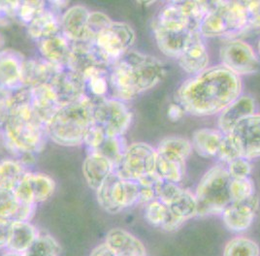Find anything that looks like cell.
<instances>
[{
  "mask_svg": "<svg viewBox=\"0 0 260 256\" xmlns=\"http://www.w3.org/2000/svg\"><path fill=\"white\" fill-rule=\"evenodd\" d=\"M242 90L240 77L219 64L185 80L177 90L176 101L187 114L209 117L219 115L242 95Z\"/></svg>",
  "mask_w": 260,
  "mask_h": 256,
  "instance_id": "obj_1",
  "label": "cell"
},
{
  "mask_svg": "<svg viewBox=\"0 0 260 256\" xmlns=\"http://www.w3.org/2000/svg\"><path fill=\"white\" fill-rule=\"evenodd\" d=\"M212 7L207 1H172L158 11L152 30L159 51L178 58L199 33L200 24Z\"/></svg>",
  "mask_w": 260,
  "mask_h": 256,
  "instance_id": "obj_2",
  "label": "cell"
},
{
  "mask_svg": "<svg viewBox=\"0 0 260 256\" xmlns=\"http://www.w3.org/2000/svg\"><path fill=\"white\" fill-rule=\"evenodd\" d=\"M165 73L160 59L130 50L109 68L110 98L130 101L158 85Z\"/></svg>",
  "mask_w": 260,
  "mask_h": 256,
  "instance_id": "obj_3",
  "label": "cell"
},
{
  "mask_svg": "<svg viewBox=\"0 0 260 256\" xmlns=\"http://www.w3.org/2000/svg\"><path fill=\"white\" fill-rule=\"evenodd\" d=\"M12 109L1 133L6 146L18 154L42 150L48 138L46 125L30 106V88L22 86L9 92Z\"/></svg>",
  "mask_w": 260,
  "mask_h": 256,
  "instance_id": "obj_4",
  "label": "cell"
},
{
  "mask_svg": "<svg viewBox=\"0 0 260 256\" xmlns=\"http://www.w3.org/2000/svg\"><path fill=\"white\" fill-rule=\"evenodd\" d=\"M94 103L86 96L62 105L46 124L48 138L63 147L83 145L89 128L93 124Z\"/></svg>",
  "mask_w": 260,
  "mask_h": 256,
  "instance_id": "obj_5",
  "label": "cell"
},
{
  "mask_svg": "<svg viewBox=\"0 0 260 256\" xmlns=\"http://www.w3.org/2000/svg\"><path fill=\"white\" fill-rule=\"evenodd\" d=\"M248 31L246 1H212V7L200 24L202 37H236Z\"/></svg>",
  "mask_w": 260,
  "mask_h": 256,
  "instance_id": "obj_6",
  "label": "cell"
},
{
  "mask_svg": "<svg viewBox=\"0 0 260 256\" xmlns=\"http://www.w3.org/2000/svg\"><path fill=\"white\" fill-rule=\"evenodd\" d=\"M231 177L224 164L211 167L202 176L195 190L197 216L221 214L231 201L229 191Z\"/></svg>",
  "mask_w": 260,
  "mask_h": 256,
  "instance_id": "obj_7",
  "label": "cell"
},
{
  "mask_svg": "<svg viewBox=\"0 0 260 256\" xmlns=\"http://www.w3.org/2000/svg\"><path fill=\"white\" fill-rule=\"evenodd\" d=\"M135 39V32L128 23L113 21L88 43L101 62L110 67L129 52Z\"/></svg>",
  "mask_w": 260,
  "mask_h": 256,
  "instance_id": "obj_8",
  "label": "cell"
},
{
  "mask_svg": "<svg viewBox=\"0 0 260 256\" xmlns=\"http://www.w3.org/2000/svg\"><path fill=\"white\" fill-rule=\"evenodd\" d=\"M98 204L111 213L121 212L140 201V185L138 181L119 178L114 172L96 190Z\"/></svg>",
  "mask_w": 260,
  "mask_h": 256,
  "instance_id": "obj_9",
  "label": "cell"
},
{
  "mask_svg": "<svg viewBox=\"0 0 260 256\" xmlns=\"http://www.w3.org/2000/svg\"><path fill=\"white\" fill-rule=\"evenodd\" d=\"M157 159L156 149L144 142L128 145L115 167L119 178L139 181L155 173Z\"/></svg>",
  "mask_w": 260,
  "mask_h": 256,
  "instance_id": "obj_10",
  "label": "cell"
},
{
  "mask_svg": "<svg viewBox=\"0 0 260 256\" xmlns=\"http://www.w3.org/2000/svg\"><path fill=\"white\" fill-rule=\"evenodd\" d=\"M133 114L126 102L106 98L94 103L93 123L108 137H123L130 127Z\"/></svg>",
  "mask_w": 260,
  "mask_h": 256,
  "instance_id": "obj_11",
  "label": "cell"
},
{
  "mask_svg": "<svg viewBox=\"0 0 260 256\" xmlns=\"http://www.w3.org/2000/svg\"><path fill=\"white\" fill-rule=\"evenodd\" d=\"M219 57L221 65L238 77L254 74L260 69V58L254 49L238 38L230 39L220 47Z\"/></svg>",
  "mask_w": 260,
  "mask_h": 256,
  "instance_id": "obj_12",
  "label": "cell"
},
{
  "mask_svg": "<svg viewBox=\"0 0 260 256\" xmlns=\"http://www.w3.org/2000/svg\"><path fill=\"white\" fill-rule=\"evenodd\" d=\"M240 156L248 159L260 157V113H255L240 121L228 134Z\"/></svg>",
  "mask_w": 260,
  "mask_h": 256,
  "instance_id": "obj_13",
  "label": "cell"
},
{
  "mask_svg": "<svg viewBox=\"0 0 260 256\" xmlns=\"http://www.w3.org/2000/svg\"><path fill=\"white\" fill-rule=\"evenodd\" d=\"M55 183L45 174L27 172L15 188L18 199L24 204L35 205L48 200L53 196Z\"/></svg>",
  "mask_w": 260,
  "mask_h": 256,
  "instance_id": "obj_14",
  "label": "cell"
},
{
  "mask_svg": "<svg viewBox=\"0 0 260 256\" xmlns=\"http://www.w3.org/2000/svg\"><path fill=\"white\" fill-rule=\"evenodd\" d=\"M258 206L259 199L256 194L245 201L230 203L221 213L222 221L231 232H245L253 223Z\"/></svg>",
  "mask_w": 260,
  "mask_h": 256,
  "instance_id": "obj_15",
  "label": "cell"
},
{
  "mask_svg": "<svg viewBox=\"0 0 260 256\" xmlns=\"http://www.w3.org/2000/svg\"><path fill=\"white\" fill-rule=\"evenodd\" d=\"M50 85L60 105H66L85 97V81L76 71L62 67L54 77Z\"/></svg>",
  "mask_w": 260,
  "mask_h": 256,
  "instance_id": "obj_16",
  "label": "cell"
},
{
  "mask_svg": "<svg viewBox=\"0 0 260 256\" xmlns=\"http://www.w3.org/2000/svg\"><path fill=\"white\" fill-rule=\"evenodd\" d=\"M22 53L3 49L0 51V91L12 92L22 87V70L24 61Z\"/></svg>",
  "mask_w": 260,
  "mask_h": 256,
  "instance_id": "obj_17",
  "label": "cell"
},
{
  "mask_svg": "<svg viewBox=\"0 0 260 256\" xmlns=\"http://www.w3.org/2000/svg\"><path fill=\"white\" fill-rule=\"evenodd\" d=\"M89 11L83 5H74L62 13L60 17L61 33L72 43L88 42L87 21Z\"/></svg>",
  "mask_w": 260,
  "mask_h": 256,
  "instance_id": "obj_18",
  "label": "cell"
},
{
  "mask_svg": "<svg viewBox=\"0 0 260 256\" xmlns=\"http://www.w3.org/2000/svg\"><path fill=\"white\" fill-rule=\"evenodd\" d=\"M256 113V104L251 96L242 94L229 104L218 116V129L229 134L240 121Z\"/></svg>",
  "mask_w": 260,
  "mask_h": 256,
  "instance_id": "obj_19",
  "label": "cell"
},
{
  "mask_svg": "<svg viewBox=\"0 0 260 256\" xmlns=\"http://www.w3.org/2000/svg\"><path fill=\"white\" fill-rule=\"evenodd\" d=\"M35 209V205L21 202L14 190L0 187V222L11 224L29 221Z\"/></svg>",
  "mask_w": 260,
  "mask_h": 256,
  "instance_id": "obj_20",
  "label": "cell"
},
{
  "mask_svg": "<svg viewBox=\"0 0 260 256\" xmlns=\"http://www.w3.org/2000/svg\"><path fill=\"white\" fill-rule=\"evenodd\" d=\"M180 67L187 74H198L209 67V53L202 35L197 33L177 58Z\"/></svg>",
  "mask_w": 260,
  "mask_h": 256,
  "instance_id": "obj_21",
  "label": "cell"
},
{
  "mask_svg": "<svg viewBox=\"0 0 260 256\" xmlns=\"http://www.w3.org/2000/svg\"><path fill=\"white\" fill-rule=\"evenodd\" d=\"M61 68L42 57L24 59L22 70V86L33 88L39 85H50Z\"/></svg>",
  "mask_w": 260,
  "mask_h": 256,
  "instance_id": "obj_22",
  "label": "cell"
},
{
  "mask_svg": "<svg viewBox=\"0 0 260 256\" xmlns=\"http://www.w3.org/2000/svg\"><path fill=\"white\" fill-rule=\"evenodd\" d=\"M30 106L35 115L46 125L61 105L52 86L43 85L30 88Z\"/></svg>",
  "mask_w": 260,
  "mask_h": 256,
  "instance_id": "obj_23",
  "label": "cell"
},
{
  "mask_svg": "<svg viewBox=\"0 0 260 256\" xmlns=\"http://www.w3.org/2000/svg\"><path fill=\"white\" fill-rule=\"evenodd\" d=\"M115 172V164L107 157L89 152L83 163V174L90 188L95 191Z\"/></svg>",
  "mask_w": 260,
  "mask_h": 256,
  "instance_id": "obj_24",
  "label": "cell"
},
{
  "mask_svg": "<svg viewBox=\"0 0 260 256\" xmlns=\"http://www.w3.org/2000/svg\"><path fill=\"white\" fill-rule=\"evenodd\" d=\"M105 244L117 256H147L146 247L141 241L120 228H114L109 231Z\"/></svg>",
  "mask_w": 260,
  "mask_h": 256,
  "instance_id": "obj_25",
  "label": "cell"
},
{
  "mask_svg": "<svg viewBox=\"0 0 260 256\" xmlns=\"http://www.w3.org/2000/svg\"><path fill=\"white\" fill-rule=\"evenodd\" d=\"M37 46L43 59L60 67H66L73 43L62 33H59L37 43Z\"/></svg>",
  "mask_w": 260,
  "mask_h": 256,
  "instance_id": "obj_26",
  "label": "cell"
},
{
  "mask_svg": "<svg viewBox=\"0 0 260 256\" xmlns=\"http://www.w3.org/2000/svg\"><path fill=\"white\" fill-rule=\"evenodd\" d=\"M62 14L52 9L48 2L45 10L26 26L28 35L36 42L61 33L60 17Z\"/></svg>",
  "mask_w": 260,
  "mask_h": 256,
  "instance_id": "obj_27",
  "label": "cell"
},
{
  "mask_svg": "<svg viewBox=\"0 0 260 256\" xmlns=\"http://www.w3.org/2000/svg\"><path fill=\"white\" fill-rule=\"evenodd\" d=\"M85 81V95L93 103L110 98L109 67L96 66L82 75Z\"/></svg>",
  "mask_w": 260,
  "mask_h": 256,
  "instance_id": "obj_28",
  "label": "cell"
},
{
  "mask_svg": "<svg viewBox=\"0 0 260 256\" xmlns=\"http://www.w3.org/2000/svg\"><path fill=\"white\" fill-rule=\"evenodd\" d=\"M224 133L215 128H200L195 130L191 145L195 152L204 158L217 157Z\"/></svg>",
  "mask_w": 260,
  "mask_h": 256,
  "instance_id": "obj_29",
  "label": "cell"
},
{
  "mask_svg": "<svg viewBox=\"0 0 260 256\" xmlns=\"http://www.w3.org/2000/svg\"><path fill=\"white\" fill-rule=\"evenodd\" d=\"M96 66L108 67L101 62L89 43H73L66 67L76 71L79 74L83 75L89 69Z\"/></svg>",
  "mask_w": 260,
  "mask_h": 256,
  "instance_id": "obj_30",
  "label": "cell"
},
{
  "mask_svg": "<svg viewBox=\"0 0 260 256\" xmlns=\"http://www.w3.org/2000/svg\"><path fill=\"white\" fill-rule=\"evenodd\" d=\"M38 236V230L29 221L13 222L7 248L10 251L24 253Z\"/></svg>",
  "mask_w": 260,
  "mask_h": 256,
  "instance_id": "obj_31",
  "label": "cell"
},
{
  "mask_svg": "<svg viewBox=\"0 0 260 256\" xmlns=\"http://www.w3.org/2000/svg\"><path fill=\"white\" fill-rule=\"evenodd\" d=\"M192 150L191 142L181 136L165 137L159 142L156 148L158 155L184 162L189 157Z\"/></svg>",
  "mask_w": 260,
  "mask_h": 256,
  "instance_id": "obj_32",
  "label": "cell"
},
{
  "mask_svg": "<svg viewBox=\"0 0 260 256\" xmlns=\"http://www.w3.org/2000/svg\"><path fill=\"white\" fill-rule=\"evenodd\" d=\"M167 207L172 215L183 223L197 216L198 207L195 194L184 187Z\"/></svg>",
  "mask_w": 260,
  "mask_h": 256,
  "instance_id": "obj_33",
  "label": "cell"
},
{
  "mask_svg": "<svg viewBox=\"0 0 260 256\" xmlns=\"http://www.w3.org/2000/svg\"><path fill=\"white\" fill-rule=\"evenodd\" d=\"M155 173L164 181L180 183L185 175V162L170 159L157 154Z\"/></svg>",
  "mask_w": 260,
  "mask_h": 256,
  "instance_id": "obj_34",
  "label": "cell"
},
{
  "mask_svg": "<svg viewBox=\"0 0 260 256\" xmlns=\"http://www.w3.org/2000/svg\"><path fill=\"white\" fill-rule=\"evenodd\" d=\"M27 173L21 162L13 159L0 161V187L15 190Z\"/></svg>",
  "mask_w": 260,
  "mask_h": 256,
  "instance_id": "obj_35",
  "label": "cell"
},
{
  "mask_svg": "<svg viewBox=\"0 0 260 256\" xmlns=\"http://www.w3.org/2000/svg\"><path fill=\"white\" fill-rule=\"evenodd\" d=\"M223 256H260L259 245L249 238L238 236L224 245Z\"/></svg>",
  "mask_w": 260,
  "mask_h": 256,
  "instance_id": "obj_36",
  "label": "cell"
},
{
  "mask_svg": "<svg viewBox=\"0 0 260 256\" xmlns=\"http://www.w3.org/2000/svg\"><path fill=\"white\" fill-rule=\"evenodd\" d=\"M60 245L51 235H39L23 253L24 256H58Z\"/></svg>",
  "mask_w": 260,
  "mask_h": 256,
  "instance_id": "obj_37",
  "label": "cell"
},
{
  "mask_svg": "<svg viewBox=\"0 0 260 256\" xmlns=\"http://www.w3.org/2000/svg\"><path fill=\"white\" fill-rule=\"evenodd\" d=\"M127 144L123 137H106L102 142V144L98 147V149L93 151L95 153H99L109 160H111L115 167L119 159L121 158L123 152L127 148ZM89 153V152H88Z\"/></svg>",
  "mask_w": 260,
  "mask_h": 256,
  "instance_id": "obj_38",
  "label": "cell"
},
{
  "mask_svg": "<svg viewBox=\"0 0 260 256\" xmlns=\"http://www.w3.org/2000/svg\"><path fill=\"white\" fill-rule=\"evenodd\" d=\"M47 7L43 1H18L16 10V20L27 26L32 22Z\"/></svg>",
  "mask_w": 260,
  "mask_h": 256,
  "instance_id": "obj_39",
  "label": "cell"
},
{
  "mask_svg": "<svg viewBox=\"0 0 260 256\" xmlns=\"http://www.w3.org/2000/svg\"><path fill=\"white\" fill-rule=\"evenodd\" d=\"M229 191L232 202H241L255 195V185L250 177L244 179H231Z\"/></svg>",
  "mask_w": 260,
  "mask_h": 256,
  "instance_id": "obj_40",
  "label": "cell"
},
{
  "mask_svg": "<svg viewBox=\"0 0 260 256\" xmlns=\"http://www.w3.org/2000/svg\"><path fill=\"white\" fill-rule=\"evenodd\" d=\"M169 216L170 211L168 207L157 199L148 203L145 207V217L147 221L154 227H160L162 229Z\"/></svg>",
  "mask_w": 260,
  "mask_h": 256,
  "instance_id": "obj_41",
  "label": "cell"
},
{
  "mask_svg": "<svg viewBox=\"0 0 260 256\" xmlns=\"http://www.w3.org/2000/svg\"><path fill=\"white\" fill-rule=\"evenodd\" d=\"M225 166L231 179L249 178L252 171L250 160L243 156H239L237 158L230 161Z\"/></svg>",
  "mask_w": 260,
  "mask_h": 256,
  "instance_id": "obj_42",
  "label": "cell"
},
{
  "mask_svg": "<svg viewBox=\"0 0 260 256\" xmlns=\"http://www.w3.org/2000/svg\"><path fill=\"white\" fill-rule=\"evenodd\" d=\"M112 20L108 16L102 12H90L87 21V29H88V42L96 36L98 33L103 31L112 23Z\"/></svg>",
  "mask_w": 260,
  "mask_h": 256,
  "instance_id": "obj_43",
  "label": "cell"
},
{
  "mask_svg": "<svg viewBox=\"0 0 260 256\" xmlns=\"http://www.w3.org/2000/svg\"><path fill=\"white\" fill-rule=\"evenodd\" d=\"M240 156L238 149L235 147L232 140L228 136V134L224 135V138L221 142V145L217 152V158L219 159L221 164L226 165L230 161Z\"/></svg>",
  "mask_w": 260,
  "mask_h": 256,
  "instance_id": "obj_44",
  "label": "cell"
},
{
  "mask_svg": "<svg viewBox=\"0 0 260 256\" xmlns=\"http://www.w3.org/2000/svg\"><path fill=\"white\" fill-rule=\"evenodd\" d=\"M248 10V31L260 30V1H246Z\"/></svg>",
  "mask_w": 260,
  "mask_h": 256,
  "instance_id": "obj_45",
  "label": "cell"
},
{
  "mask_svg": "<svg viewBox=\"0 0 260 256\" xmlns=\"http://www.w3.org/2000/svg\"><path fill=\"white\" fill-rule=\"evenodd\" d=\"M18 1H0V25H6L16 20Z\"/></svg>",
  "mask_w": 260,
  "mask_h": 256,
  "instance_id": "obj_46",
  "label": "cell"
},
{
  "mask_svg": "<svg viewBox=\"0 0 260 256\" xmlns=\"http://www.w3.org/2000/svg\"><path fill=\"white\" fill-rule=\"evenodd\" d=\"M12 109L11 98L9 92L0 91V131L4 127Z\"/></svg>",
  "mask_w": 260,
  "mask_h": 256,
  "instance_id": "obj_47",
  "label": "cell"
},
{
  "mask_svg": "<svg viewBox=\"0 0 260 256\" xmlns=\"http://www.w3.org/2000/svg\"><path fill=\"white\" fill-rule=\"evenodd\" d=\"M185 114L186 112L184 111V107L182 106L180 103H178L177 101L171 103L167 108V117L169 120L173 122L182 119Z\"/></svg>",
  "mask_w": 260,
  "mask_h": 256,
  "instance_id": "obj_48",
  "label": "cell"
},
{
  "mask_svg": "<svg viewBox=\"0 0 260 256\" xmlns=\"http://www.w3.org/2000/svg\"><path fill=\"white\" fill-rule=\"evenodd\" d=\"M11 224L0 222V248L7 247L10 238Z\"/></svg>",
  "mask_w": 260,
  "mask_h": 256,
  "instance_id": "obj_49",
  "label": "cell"
},
{
  "mask_svg": "<svg viewBox=\"0 0 260 256\" xmlns=\"http://www.w3.org/2000/svg\"><path fill=\"white\" fill-rule=\"evenodd\" d=\"M90 256H117V254L105 243L99 245L91 251Z\"/></svg>",
  "mask_w": 260,
  "mask_h": 256,
  "instance_id": "obj_50",
  "label": "cell"
},
{
  "mask_svg": "<svg viewBox=\"0 0 260 256\" xmlns=\"http://www.w3.org/2000/svg\"><path fill=\"white\" fill-rule=\"evenodd\" d=\"M2 256H24V254L20 252H15V251H8Z\"/></svg>",
  "mask_w": 260,
  "mask_h": 256,
  "instance_id": "obj_51",
  "label": "cell"
},
{
  "mask_svg": "<svg viewBox=\"0 0 260 256\" xmlns=\"http://www.w3.org/2000/svg\"><path fill=\"white\" fill-rule=\"evenodd\" d=\"M4 44H5V37L0 33V51H2L3 47H4Z\"/></svg>",
  "mask_w": 260,
  "mask_h": 256,
  "instance_id": "obj_52",
  "label": "cell"
},
{
  "mask_svg": "<svg viewBox=\"0 0 260 256\" xmlns=\"http://www.w3.org/2000/svg\"><path fill=\"white\" fill-rule=\"evenodd\" d=\"M256 49H257V53H257V55H258V57L260 58V39L258 43H257V48Z\"/></svg>",
  "mask_w": 260,
  "mask_h": 256,
  "instance_id": "obj_53",
  "label": "cell"
}]
</instances>
